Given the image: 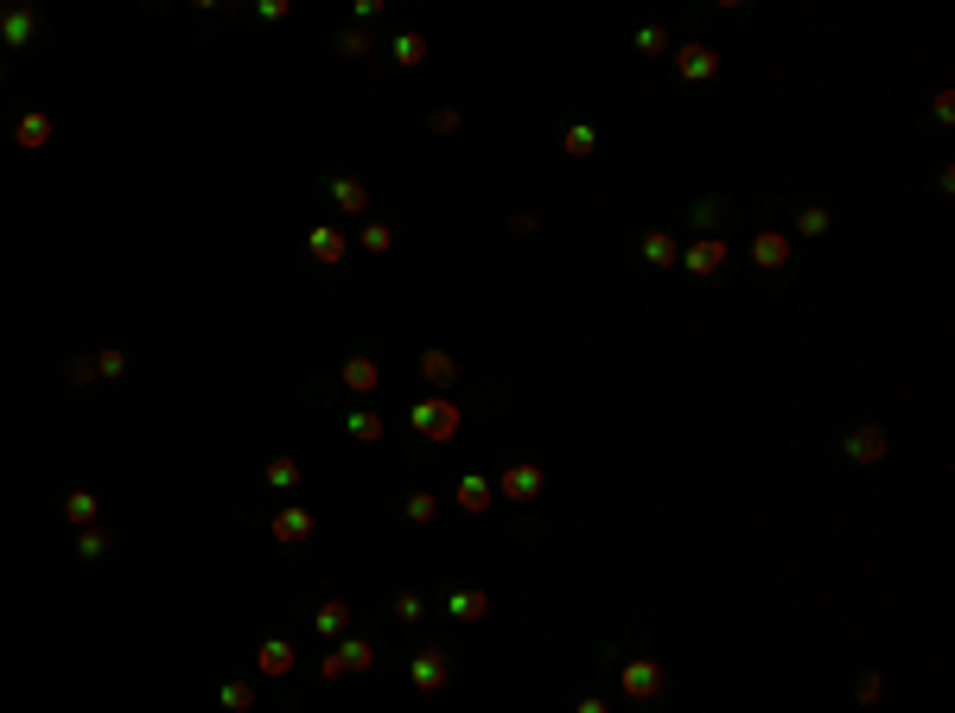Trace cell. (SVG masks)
Instances as JSON below:
<instances>
[{
	"label": "cell",
	"mask_w": 955,
	"mask_h": 713,
	"mask_svg": "<svg viewBox=\"0 0 955 713\" xmlns=\"http://www.w3.org/2000/svg\"><path fill=\"white\" fill-rule=\"evenodd\" d=\"M389 58L402 64V71H414V64H427V39L421 32H395V45H389Z\"/></svg>",
	"instance_id": "25"
},
{
	"label": "cell",
	"mask_w": 955,
	"mask_h": 713,
	"mask_svg": "<svg viewBox=\"0 0 955 713\" xmlns=\"http://www.w3.org/2000/svg\"><path fill=\"white\" fill-rule=\"evenodd\" d=\"M879 694H885V675H860V682H854V701L860 707H879Z\"/></svg>",
	"instance_id": "35"
},
{
	"label": "cell",
	"mask_w": 955,
	"mask_h": 713,
	"mask_svg": "<svg viewBox=\"0 0 955 713\" xmlns=\"http://www.w3.org/2000/svg\"><path fill=\"white\" fill-rule=\"evenodd\" d=\"M841 452H847V459H854V465H879L885 452H892V440H885V427H873V421H866V427H847Z\"/></svg>",
	"instance_id": "8"
},
{
	"label": "cell",
	"mask_w": 955,
	"mask_h": 713,
	"mask_svg": "<svg viewBox=\"0 0 955 713\" xmlns=\"http://www.w3.org/2000/svg\"><path fill=\"white\" fill-rule=\"evenodd\" d=\"M720 217H726L720 198H701V204H694V230H701V236H720Z\"/></svg>",
	"instance_id": "28"
},
{
	"label": "cell",
	"mask_w": 955,
	"mask_h": 713,
	"mask_svg": "<svg viewBox=\"0 0 955 713\" xmlns=\"http://www.w3.org/2000/svg\"><path fill=\"white\" fill-rule=\"evenodd\" d=\"M90 370H96L102 382H115L121 370H128V351H96V357H90Z\"/></svg>",
	"instance_id": "32"
},
{
	"label": "cell",
	"mask_w": 955,
	"mask_h": 713,
	"mask_svg": "<svg viewBox=\"0 0 955 713\" xmlns=\"http://www.w3.org/2000/svg\"><path fill=\"white\" fill-rule=\"evenodd\" d=\"M408 682H414V694H440L446 682H453V663H446V650H421L408 663Z\"/></svg>",
	"instance_id": "7"
},
{
	"label": "cell",
	"mask_w": 955,
	"mask_h": 713,
	"mask_svg": "<svg viewBox=\"0 0 955 713\" xmlns=\"http://www.w3.org/2000/svg\"><path fill=\"white\" fill-rule=\"evenodd\" d=\"M217 701H223V713H249V707H255V688H249V682H223Z\"/></svg>",
	"instance_id": "30"
},
{
	"label": "cell",
	"mask_w": 955,
	"mask_h": 713,
	"mask_svg": "<svg viewBox=\"0 0 955 713\" xmlns=\"http://www.w3.org/2000/svg\"><path fill=\"white\" fill-rule=\"evenodd\" d=\"M459 421H465V414H459V402H453V395H427V402H414V408H408V427L421 433L427 446H446V440H459Z\"/></svg>",
	"instance_id": "1"
},
{
	"label": "cell",
	"mask_w": 955,
	"mask_h": 713,
	"mask_svg": "<svg viewBox=\"0 0 955 713\" xmlns=\"http://www.w3.org/2000/svg\"><path fill=\"white\" fill-rule=\"evenodd\" d=\"M262 478L274 484V491H293V484H300V459H268Z\"/></svg>",
	"instance_id": "27"
},
{
	"label": "cell",
	"mask_w": 955,
	"mask_h": 713,
	"mask_svg": "<svg viewBox=\"0 0 955 713\" xmlns=\"http://www.w3.org/2000/svg\"><path fill=\"white\" fill-rule=\"evenodd\" d=\"M338 58H370V39L363 32H338Z\"/></svg>",
	"instance_id": "37"
},
{
	"label": "cell",
	"mask_w": 955,
	"mask_h": 713,
	"mask_svg": "<svg viewBox=\"0 0 955 713\" xmlns=\"http://www.w3.org/2000/svg\"><path fill=\"white\" fill-rule=\"evenodd\" d=\"M828 223H835V217H828V204H803V211H796V230H803V236H828Z\"/></svg>",
	"instance_id": "29"
},
{
	"label": "cell",
	"mask_w": 955,
	"mask_h": 713,
	"mask_svg": "<svg viewBox=\"0 0 955 713\" xmlns=\"http://www.w3.org/2000/svg\"><path fill=\"white\" fill-rule=\"evenodd\" d=\"M0 77H7V58H0Z\"/></svg>",
	"instance_id": "41"
},
{
	"label": "cell",
	"mask_w": 955,
	"mask_h": 713,
	"mask_svg": "<svg viewBox=\"0 0 955 713\" xmlns=\"http://www.w3.org/2000/svg\"><path fill=\"white\" fill-rule=\"evenodd\" d=\"M752 262H758L764 274L790 268V236H784V230H758V236H752Z\"/></svg>",
	"instance_id": "13"
},
{
	"label": "cell",
	"mask_w": 955,
	"mask_h": 713,
	"mask_svg": "<svg viewBox=\"0 0 955 713\" xmlns=\"http://www.w3.org/2000/svg\"><path fill=\"white\" fill-rule=\"evenodd\" d=\"M682 268H688V274H720V268H726V242H720V236H694L688 249H682Z\"/></svg>",
	"instance_id": "9"
},
{
	"label": "cell",
	"mask_w": 955,
	"mask_h": 713,
	"mask_svg": "<svg viewBox=\"0 0 955 713\" xmlns=\"http://www.w3.org/2000/svg\"><path fill=\"white\" fill-rule=\"evenodd\" d=\"M64 516H71L77 529H96L102 523V497L96 491H71V497H64Z\"/></svg>",
	"instance_id": "23"
},
{
	"label": "cell",
	"mask_w": 955,
	"mask_h": 713,
	"mask_svg": "<svg viewBox=\"0 0 955 713\" xmlns=\"http://www.w3.org/2000/svg\"><path fill=\"white\" fill-rule=\"evenodd\" d=\"M497 491L510 497V503H535L548 491V472L535 459H516V465H503V478H497Z\"/></svg>",
	"instance_id": "4"
},
{
	"label": "cell",
	"mask_w": 955,
	"mask_h": 713,
	"mask_svg": "<svg viewBox=\"0 0 955 713\" xmlns=\"http://www.w3.org/2000/svg\"><path fill=\"white\" fill-rule=\"evenodd\" d=\"M268 529H274V542H281V548H300V542H312V529H319V516H312L306 503H281Z\"/></svg>",
	"instance_id": "5"
},
{
	"label": "cell",
	"mask_w": 955,
	"mask_h": 713,
	"mask_svg": "<svg viewBox=\"0 0 955 713\" xmlns=\"http://www.w3.org/2000/svg\"><path fill=\"white\" fill-rule=\"evenodd\" d=\"M402 510H408V523H414V529H427L433 516H440V497H433V491H414V497L402 503Z\"/></svg>",
	"instance_id": "26"
},
{
	"label": "cell",
	"mask_w": 955,
	"mask_h": 713,
	"mask_svg": "<svg viewBox=\"0 0 955 713\" xmlns=\"http://www.w3.org/2000/svg\"><path fill=\"white\" fill-rule=\"evenodd\" d=\"M930 109H936V121H955V90H936Z\"/></svg>",
	"instance_id": "38"
},
{
	"label": "cell",
	"mask_w": 955,
	"mask_h": 713,
	"mask_svg": "<svg viewBox=\"0 0 955 713\" xmlns=\"http://www.w3.org/2000/svg\"><path fill=\"white\" fill-rule=\"evenodd\" d=\"M573 713H612V707H605V701H599V694H586V701H580V707H573Z\"/></svg>",
	"instance_id": "40"
},
{
	"label": "cell",
	"mask_w": 955,
	"mask_h": 713,
	"mask_svg": "<svg viewBox=\"0 0 955 713\" xmlns=\"http://www.w3.org/2000/svg\"><path fill=\"white\" fill-rule=\"evenodd\" d=\"M357 242H363L370 255H389V249H395V230H389V223H363V236H357Z\"/></svg>",
	"instance_id": "31"
},
{
	"label": "cell",
	"mask_w": 955,
	"mask_h": 713,
	"mask_svg": "<svg viewBox=\"0 0 955 713\" xmlns=\"http://www.w3.org/2000/svg\"><path fill=\"white\" fill-rule=\"evenodd\" d=\"M675 71H682L688 83H707V77H720V51L714 45H682L675 51Z\"/></svg>",
	"instance_id": "10"
},
{
	"label": "cell",
	"mask_w": 955,
	"mask_h": 713,
	"mask_svg": "<svg viewBox=\"0 0 955 713\" xmlns=\"http://www.w3.org/2000/svg\"><path fill=\"white\" fill-rule=\"evenodd\" d=\"M446 612H453L459 624H478L484 612H491V599H484L478 586H465V593H453V599H446Z\"/></svg>",
	"instance_id": "24"
},
{
	"label": "cell",
	"mask_w": 955,
	"mask_h": 713,
	"mask_svg": "<svg viewBox=\"0 0 955 713\" xmlns=\"http://www.w3.org/2000/svg\"><path fill=\"white\" fill-rule=\"evenodd\" d=\"M593 147H599V128H593V121H573V128H561V153H567V160H593Z\"/></svg>",
	"instance_id": "21"
},
{
	"label": "cell",
	"mask_w": 955,
	"mask_h": 713,
	"mask_svg": "<svg viewBox=\"0 0 955 713\" xmlns=\"http://www.w3.org/2000/svg\"><path fill=\"white\" fill-rule=\"evenodd\" d=\"M389 612H395V618H402V624H414V618H421V612H427V605H421V593H395V605H389Z\"/></svg>",
	"instance_id": "36"
},
{
	"label": "cell",
	"mask_w": 955,
	"mask_h": 713,
	"mask_svg": "<svg viewBox=\"0 0 955 713\" xmlns=\"http://www.w3.org/2000/svg\"><path fill=\"white\" fill-rule=\"evenodd\" d=\"M491 491H497L491 478L465 472V478H459V510H465V516H484V510H491Z\"/></svg>",
	"instance_id": "16"
},
{
	"label": "cell",
	"mask_w": 955,
	"mask_h": 713,
	"mask_svg": "<svg viewBox=\"0 0 955 713\" xmlns=\"http://www.w3.org/2000/svg\"><path fill=\"white\" fill-rule=\"evenodd\" d=\"M637 51H644V58H663V51H669V32H663V26H637Z\"/></svg>",
	"instance_id": "33"
},
{
	"label": "cell",
	"mask_w": 955,
	"mask_h": 713,
	"mask_svg": "<svg viewBox=\"0 0 955 713\" xmlns=\"http://www.w3.org/2000/svg\"><path fill=\"white\" fill-rule=\"evenodd\" d=\"M32 39H39V13H32V7L0 13V45H32Z\"/></svg>",
	"instance_id": "15"
},
{
	"label": "cell",
	"mask_w": 955,
	"mask_h": 713,
	"mask_svg": "<svg viewBox=\"0 0 955 713\" xmlns=\"http://www.w3.org/2000/svg\"><path fill=\"white\" fill-rule=\"evenodd\" d=\"M306 255H312L319 268H338L344 255H351V236H344L338 223H312V230H306Z\"/></svg>",
	"instance_id": "6"
},
{
	"label": "cell",
	"mask_w": 955,
	"mask_h": 713,
	"mask_svg": "<svg viewBox=\"0 0 955 713\" xmlns=\"http://www.w3.org/2000/svg\"><path fill=\"white\" fill-rule=\"evenodd\" d=\"M344 433H351V440H363V446H376L382 433H389V421H382L376 408H351V414H344Z\"/></svg>",
	"instance_id": "19"
},
{
	"label": "cell",
	"mask_w": 955,
	"mask_h": 713,
	"mask_svg": "<svg viewBox=\"0 0 955 713\" xmlns=\"http://www.w3.org/2000/svg\"><path fill=\"white\" fill-rule=\"evenodd\" d=\"M13 141H20L26 153L51 147V115H39V109H32V115H20V121H13Z\"/></svg>",
	"instance_id": "17"
},
{
	"label": "cell",
	"mask_w": 955,
	"mask_h": 713,
	"mask_svg": "<svg viewBox=\"0 0 955 713\" xmlns=\"http://www.w3.org/2000/svg\"><path fill=\"white\" fill-rule=\"evenodd\" d=\"M637 262H644V268H675V262H682V249H675L669 230H644V236H637Z\"/></svg>",
	"instance_id": "12"
},
{
	"label": "cell",
	"mask_w": 955,
	"mask_h": 713,
	"mask_svg": "<svg viewBox=\"0 0 955 713\" xmlns=\"http://www.w3.org/2000/svg\"><path fill=\"white\" fill-rule=\"evenodd\" d=\"M338 376H344V389L370 395L376 382H382V363H376V357H344V370H338Z\"/></svg>",
	"instance_id": "18"
},
{
	"label": "cell",
	"mask_w": 955,
	"mask_h": 713,
	"mask_svg": "<svg viewBox=\"0 0 955 713\" xmlns=\"http://www.w3.org/2000/svg\"><path fill=\"white\" fill-rule=\"evenodd\" d=\"M312 631H319V637H344V631H351V605H344V599H325L319 612H312Z\"/></svg>",
	"instance_id": "22"
},
{
	"label": "cell",
	"mask_w": 955,
	"mask_h": 713,
	"mask_svg": "<svg viewBox=\"0 0 955 713\" xmlns=\"http://www.w3.org/2000/svg\"><path fill=\"white\" fill-rule=\"evenodd\" d=\"M293 663H300V650H293L287 637H268L262 650H255V669H262L268 682H281V675H293Z\"/></svg>",
	"instance_id": "11"
},
{
	"label": "cell",
	"mask_w": 955,
	"mask_h": 713,
	"mask_svg": "<svg viewBox=\"0 0 955 713\" xmlns=\"http://www.w3.org/2000/svg\"><path fill=\"white\" fill-rule=\"evenodd\" d=\"M459 128V109H433V134H453Z\"/></svg>",
	"instance_id": "39"
},
{
	"label": "cell",
	"mask_w": 955,
	"mask_h": 713,
	"mask_svg": "<svg viewBox=\"0 0 955 713\" xmlns=\"http://www.w3.org/2000/svg\"><path fill=\"white\" fill-rule=\"evenodd\" d=\"M618 688H624V701H637V707H650V701H663V688H669V675H663V663L656 656H631V663L618 669Z\"/></svg>",
	"instance_id": "2"
},
{
	"label": "cell",
	"mask_w": 955,
	"mask_h": 713,
	"mask_svg": "<svg viewBox=\"0 0 955 713\" xmlns=\"http://www.w3.org/2000/svg\"><path fill=\"white\" fill-rule=\"evenodd\" d=\"M325 198H332L344 217H363V211H370V191H363V179H351V172H338V179L325 185Z\"/></svg>",
	"instance_id": "14"
},
{
	"label": "cell",
	"mask_w": 955,
	"mask_h": 713,
	"mask_svg": "<svg viewBox=\"0 0 955 713\" xmlns=\"http://www.w3.org/2000/svg\"><path fill=\"white\" fill-rule=\"evenodd\" d=\"M77 554H83V561H102V554H109V529H83L77 535Z\"/></svg>",
	"instance_id": "34"
},
{
	"label": "cell",
	"mask_w": 955,
	"mask_h": 713,
	"mask_svg": "<svg viewBox=\"0 0 955 713\" xmlns=\"http://www.w3.org/2000/svg\"><path fill=\"white\" fill-rule=\"evenodd\" d=\"M363 669H376V643H370V637H338L332 656L319 663L325 682H344V675H363Z\"/></svg>",
	"instance_id": "3"
},
{
	"label": "cell",
	"mask_w": 955,
	"mask_h": 713,
	"mask_svg": "<svg viewBox=\"0 0 955 713\" xmlns=\"http://www.w3.org/2000/svg\"><path fill=\"white\" fill-rule=\"evenodd\" d=\"M421 376L433 382V389H453V382H459V357L453 351H421Z\"/></svg>",
	"instance_id": "20"
}]
</instances>
